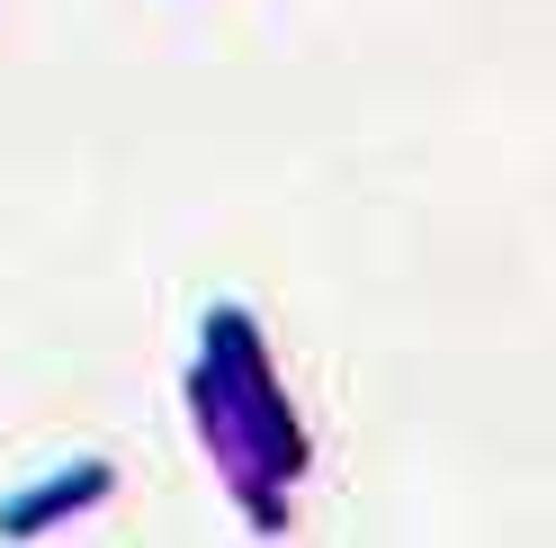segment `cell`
<instances>
[{"mask_svg": "<svg viewBox=\"0 0 556 548\" xmlns=\"http://www.w3.org/2000/svg\"><path fill=\"white\" fill-rule=\"evenodd\" d=\"M99 486H109V468H81V476H54V486H37L27 503H10L0 512V531L10 539H27V531H46V512H63V503H90Z\"/></svg>", "mask_w": 556, "mask_h": 548, "instance_id": "1", "label": "cell"}]
</instances>
